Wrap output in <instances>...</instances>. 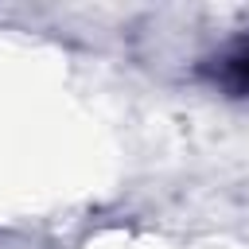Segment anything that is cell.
Here are the masks:
<instances>
[{
	"label": "cell",
	"instance_id": "6da1fadb",
	"mask_svg": "<svg viewBox=\"0 0 249 249\" xmlns=\"http://www.w3.org/2000/svg\"><path fill=\"white\" fill-rule=\"evenodd\" d=\"M202 78L230 97H249V35H237L202 62Z\"/></svg>",
	"mask_w": 249,
	"mask_h": 249
}]
</instances>
